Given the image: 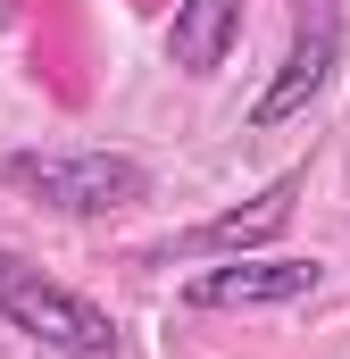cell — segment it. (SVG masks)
Instances as JSON below:
<instances>
[{
  "label": "cell",
  "mask_w": 350,
  "mask_h": 359,
  "mask_svg": "<svg viewBox=\"0 0 350 359\" xmlns=\"http://www.w3.org/2000/svg\"><path fill=\"white\" fill-rule=\"evenodd\" d=\"M300 184H309L300 168H284V176L267 184V192H251L242 209H225V217H209L200 234H183V251H225V259H234V251H259V243H275V234L292 226V201H300Z\"/></svg>",
  "instance_id": "cell-5"
},
{
  "label": "cell",
  "mask_w": 350,
  "mask_h": 359,
  "mask_svg": "<svg viewBox=\"0 0 350 359\" xmlns=\"http://www.w3.org/2000/svg\"><path fill=\"white\" fill-rule=\"evenodd\" d=\"M317 259H284V251H234L225 268H200L183 284V301L192 309H292V301H309L317 292Z\"/></svg>",
  "instance_id": "cell-4"
},
{
  "label": "cell",
  "mask_w": 350,
  "mask_h": 359,
  "mask_svg": "<svg viewBox=\"0 0 350 359\" xmlns=\"http://www.w3.org/2000/svg\"><path fill=\"white\" fill-rule=\"evenodd\" d=\"M0 326H17L25 343L59 359H117V318L100 301H84L76 284L42 276L34 259H17L8 243H0Z\"/></svg>",
  "instance_id": "cell-1"
},
{
  "label": "cell",
  "mask_w": 350,
  "mask_h": 359,
  "mask_svg": "<svg viewBox=\"0 0 350 359\" xmlns=\"http://www.w3.org/2000/svg\"><path fill=\"white\" fill-rule=\"evenodd\" d=\"M334 67H342V0H292V50H284V67L267 76V92L251 100V126H259V134L292 126L317 92L334 84Z\"/></svg>",
  "instance_id": "cell-3"
},
{
  "label": "cell",
  "mask_w": 350,
  "mask_h": 359,
  "mask_svg": "<svg viewBox=\"0 0 350 359\" xmlns=\"http://www.w3.org/2000/svg\"><path fill=\"white\" fill-rule=\"evenodd\" d=\"M0 176L59 217H117V209L150 201V168L134 151H8Z\"/></svg>",
  "instance_id": "cell-2"
},
{
  "label": "cell",
  "mask_w": 350,
  "mask_h": 359,
  "mask_svg": "<svg viewBox=\"0 0 350 359\" xmlns=\"http://www.w3.org/2000/svg\"><path fill=\"white\" fill-rule=\"evenodd\" d=\"M234 34H242V0H175L167 59L183 76H217V67L234 59Z\"/></svg>",
  "instance_id": "cell-6"
}]
</instances>
